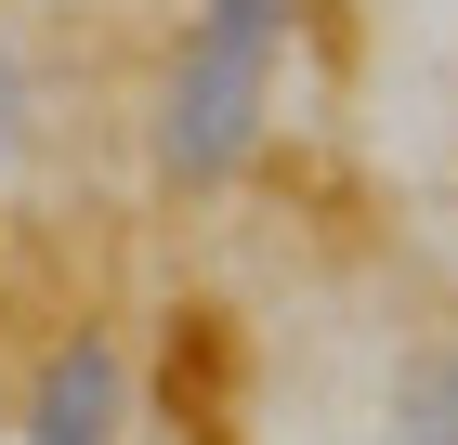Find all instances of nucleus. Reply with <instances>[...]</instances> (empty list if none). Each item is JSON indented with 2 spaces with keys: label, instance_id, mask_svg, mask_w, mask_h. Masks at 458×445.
<instances>
[{
  "label": "nucleus",
  "instance_id": "f257e3e1",
  "mask_svg": "<svg viewBox=\"0 0 458 445\" xmlns=\"http://www.w3.org/2000/svg\"><path fill=\"white\" fill-rule=\"evenodd\" d=\"M301 0H197L157 66V184L183 197H223V184L262 158V118H276V53Z\"/></svg>",
  "mask_w": 458,
  "mask_h": 445
},
{
  "label": "nucleus",
  "instance_id": "f03ea898",
  "mask_svg": "<svg viewBox=\"0 0 458 445\" xmlns=\"http://www.w3.org/2000/svg\"><path fill=\"white\" fill-rule=\"evenodd\" d=\"M27 445H118L131 432V354H118V328H92L79 314L66 341L27 367V419H13Z\"/></svg>",
  "mask_w": 458,
  "mask_h": 445
},
{
  "label": "nucleus",
  "instance_id": "7ed1b4c3",
  "mask_svg": "<svg viewBox=\"0 0 458 445\" xmlns=\"http://www.w3.org/2000/svg\"><path fill=\"white\" fill-rule=\"evenodd\" d=\"M393 445H458V328L393 367Z\"/></svg>",
  "mask_w": 458,
  "mask_h": 445
},
{
  "label": "nucleus",
  "instance_id": "20e7f679",
  "mask_svg": "<svg viewBox=\"0 0 458 445\" xmlns=\"http://www.w3.org/2000/svg\"><path fill=\"white\" fill-rule=\"evenodd\" d=\"M27 118H39V92H27V53H13V39H0V171H13V158H27Z\"/></svg>",
  "mask_w": 458,
  "mask_h": 445
}]
</instances>
